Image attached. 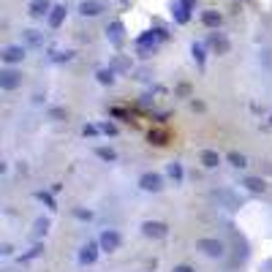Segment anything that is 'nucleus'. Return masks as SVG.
I'll return each instance as SVG.
<instances>
[{"label":"nucleus","mask_w":272,"mask_h":272,"mask_svg":"<svg viewBox=\"0 0 272 272\" xmlns=\"http://www.w3.org/2000/svg\"><path fill=\"white\" fill-rule=\"evenodd\" d=\"M166 38V33L163 30H150V33L139 35V41H136V47H139V54H150L153 49L158 47V41Z\"/></svg>","instance_id":"f257e3e1"},{"label":"nucleus","mask_w":272,"mask_h":272,"mask_svg":"<svg viewBox=\"0 0 272 272\" xmlns=\"http://www.w3.org/2000/svg\"><path fill=\"white\" fill-rule=\"evenodd\" d=\"M196 248L204 253V256H210V258H221L223 256V242L221 239H212V237H204L196 242Z\"/></svg>","instance_id":"f03ea898"},{"label":"nucleus","mask_w":272,"mask_h":272,"mask_svg":"<svg viewBox=\"0 0 272 272\" xmlns=\"http://www.w3.org/2000/svg\"><path fill=\"white\" fill-rule=\"evenodd\" d=\"M142 234H144V237H150V239H161V237L169 234V226L163 223V221H144V223H142Z\"/></svg>","instance_id":"7ed1b4c3"},{"label":"nucleus","mask_w":272,"mask_h":272,"mask_svg":"<svg viewBox=\"0 0 272 272\" xmlns=\"http://www.w3.org/2000/svg\"><path fill=\"white\" fill-rule=\"evenodd\" d=\"M139 188L147 190V193H158L163 188V177L155 174V171H147V174L139 177Z\"/></svg>","instance_id":"20e7f679"},{"label":"nucleus","mask_w":272,"mask_h":272,"mask_svg":"<svg viewBox=\"0 0 272 272\" xmlns=\"http://www.w3.org/2000/svg\"><path fill=\"white\" fill-rule=\"evenodd\" d=\"M98 242H101V251L115 253L117 248H120V242H122V239H120V234H117L115 229H106V231L101 234V237H98Z\"/></svg>","instance_id":"39448f33"},{"label":"nucleus","mask_w":272,"mask_h":272,"mask_svg":"<svg viewBox=\"0 0 272 272\" xmlns=\"http://www.w3.org/2000/svg\"><path fill=\"white\" fill-rule=\"evenodd\" d=\"M0 57H3V63H8V66H14V63H22V60H25V47H19V44L3 47Z\"/></svg>","instance_id":"423d86ee"},{"label":"nucleus","mask_w":272,"mask_h":272,"mask_svg":"<svg viewBox=\"0 0 272 272\" xmlns=\"http://www.w3.org/2000/svg\"><path fill=\"white\" fill-rule=\"evenodd\" d=\"M22 85V76L14 71V68H3L0 71V87L3 90H17Z\"/></svg>","instance_id":"0eeeda50"},{"label":"nucleus","mask_w":272,"mask_h":272,"mask_svg":"<svg viewBox=\"0 0 272 272\" xmlns=\"http://www.w3.org/2000/svg\"><path fill=\"white\" fill-rule=\"evenodd\" d=\"M98 248H101V242L82 245V251H79V261H82V264H93L95 258H98Z\"/></svg>","instance_id":"6e6552de"},{"label":"nucleus","mask_w":272,"mask_h":272,"mask_svg":"<svg viewBox=\"0 0 272 272\" xmlns=\"http://www.w3.org/2000/svg\"><path fill=\"white\" fill-rule=\"evenodd\" d=\"M79 11L85 14V17H98V14L103 11V6L98 3V0H85V3L79 6Z\"/></svg>","instance_id":"1a4fd4ad"},{"label":"nucleus","mask_w":272,"mask_h":272,"mask_svg":"<svg viewBox=\"0 0 272 272\" xmlns=\"http://www.w3.org/2000/svg\"><path fill=\"white\" fill-rule=\"evenodd\" d=\"M63 19H66V6H52V11H49V27H60Z\"/></svg>","instance_id":"9d476101"},{"label":"nucleus","mask_w":272,"mask_h":272,"mask_svg":"<svg viewBox=\"0 0 272 272\" xmlns=\"http://www.w3.org/2000/svg\"><path fill=\"white\" fill-rule=\"evenodd\" d=\"M199 158H202V163L207 166V169H215L218 163H221V155H218L215 150H202V155Z\"/></svg>","instance_id":"9b49d317"},{"label":"nucleus","mask_w":272,"mask_h":272,"mask_svg":"<svg viewBox=\"0 0 272 272\" xmlns=\"http://www.w3.org/2000/svg\"><path fill=\"white\" fill-rule=\"evenodd\" d=\"M52 11V6H49V0H30V14L33 17H44V14Z\"/></svg>","instance_id":"f8f14e48"},{"label":"nucleus","mask_w":272,"mask_h":272,"mask_svg":"<svg viewBox=\"0 0 272 272\" xmlns=\"http://www.w3.org/2000/svg\"><path fill=\"white\" fill-rule=\"evenodd\" d=\"M245 188L248 190H253V193H264V188H267V183L261 180V177H245Z\"/></svg>","instance_id":"ddd939ff"},{"label":"nucleus","mask_w":272,"mask_h":272,"mask_svg":"<svg viewBox=\"0 0 272 272\" xmlns=\"http://www.w3.org/2000/svg\"><path fill=\"white\" fill-rule=\"evenodd\" d=\"M202 22L207 27H218V25H221V14H218L215 8H207V11L202 14Z\"/></svg>","instance_id":"4468645a"},{"label":"nucleus","mask_w":272,"mask_h":272,"mask_svg":"<svg viewBox=\"0 0 272 272\" xmlns=\"http://www.w3.org/2000/svg\"><path fill=\"white\" fill-rule=\"evenodd\" d=\"M109 38H112V44H115V47H120L122 44V25L120 22H115V25H109Z\"/></svg>","instance_id":"2eb2a0df"},{"label":"nucleus","mask_w":272,"mask_h":272,"mask_svg":"<svg viewBox=\"0 0 272 272\" xmlns=\"http://www.w3.org/2000/svg\"><path fill=\"white\" fill-rule=\"evenodd\" d=\"M229 163L237 166V169H242V166H248V158H245L242 153H229Z\"/></svg>","instance_id":"dca6fc26"},{"label":"nucleus","mask_w":272,"mask_h":272,"mask_svg":"<svg viewBox=\"0 0 272 272\" xmlns=\"http://www.w3.org/2000/svg\"><path fill=\"white\" fill-rule=\"evenodd\" d=\"M98 82H101V85H112V82H115V71H112V68H101V71H98Z\"/></svg>","instance_id":"f3484780"},{"label":"nucleus","mask_w":272,"mask_h":272,"mask_svg":"<svg viewBox=\"0 0 272 272\" xmlns=\"http://www.w3.org/2000/svg\"><path fill=\"white\" fill-rule=\"evenodd\" d=\"M188 11H190V8H185L183 3H177V6H174V17H177V22H180V25H185V22H188Z\"/></svg>","instance_id":"a211bd4d"},{"label":"nucleus","mask_w":272,"mask_h":272,"mask_svg":"<svg viewBox=\"0 0 272 272\" xmlns=\"http://www.w3.org/2000/svg\"><path fill=\"white\" fill-rule=\"evenodd\" d=\"M169 177H174L177 183L183 180V166H180L177 161H171V163H169Z\"/></svg>","instance_id":"6ab92c4d"},{"label":"nucleus","mask_w":272,"mask_h":272,"mask_svg":"<svg viewBox=\"0 0 272 272\" xmlns=\"http://www.w3.org/2000/svg\"><path fill=\"white\" fill-rule=\"evenodd\" d=\"M95 153H98V158H103V161H115L117 158V153L115 150H109V147H98Z\"/></svg>","instance_id":"aec40b11"},{"label":"nucleus","mask_w":272,"mask_h":272,"mask_svg":"<svg viewBox=\"0 0 272 272\" xmlns=\"http://www.w3.org/2000/svg\"><path fill=\"white\" fill-rule=\"evenodd\" d=\"M212 47H215L218 54H226V52H229V41H226V38H215V44H212Z\"/></svg>","instance_id":"412c9836"},{"label":"nucleus","mask_w":272,"mask_h":272,"mask_svg":"<svg viewBox=\"0 0 272 272\" xmlns=\"http://www.w3.org/2000/svg\"><path fill=\"white\" fill-rule=\"evenodd\" d=\"M193 57L199 60V66L204 63V47H202V44H193Z\"/></svg>","instance_id":"4be33fe9"},{"label":"nucleus","mask_w":272,"mask_h":272,"mask_svg":"<svg viewBox=\"0 0 272 272\" xmlns=\"http://www.w3.org/2000/svg\"><path fill=\"white\" fill-rule=\"evenodd\" d=\"M52 60H71V52H60V49H54Z\"/></svg>","instance_id":"5701e85b"},{"label":"nucleus","mask_w":272,"mask_h":272,"mask_svg":"<svg viewBox=\"0 0 272 272\" xmlns=\"http://www.w3.org/2000/svg\"><path fill=\"white\" fill-rule=\"evenodd\" d=\"M101 131V125H85V136H95Z\"/></svg>","instance_id":"b1692460"},{"label":"nucleus","mask_w":272,"mask_h":272,"mask_svg":"<svg viewBox=\"0 0 272 272\" xmlns=\"http://www.w3.org/2000/svg\"><path fill=\"white\" fill-rule=\"evenodd\" d=\"M171 272H196V270H193V267H190V264H177Z\"/></svg>","instance_id":"393cba45"},{"label":"nucleus","mask_w":272,"mask_h":272,"mask_svg":"<svg viewBox=\"0 0 272 272\" xmlns=\"http://www.w3.org/2000/svg\"><path fill=\"white\" fill-rule=\"evenodd\" d=\"M101 131H103V134H117V128L112 125V122H103V125H101Z\"/></svg>","instance_id":"a878e982"},{"label":"nucleus","mask_w":272,"mask_h":272,"mask_svg":"<svg viewBox=\"0 0 272 272\" xmlns=\"http://www.w3.org/2000/svg\"><path fill=\"white\" fill-rule=\"evenodd\" d=\"M47 221H38V223H35V231H38V234H41V231H47Z\"/></svg>","instance_id":"bb28decb"},{"label":"nucleus","mask_w":272,"mask_h":272,"mask_svg":"<svg viewBox=\"0 0 272 272\" xmlns=\"http://www.w3.org/2000/svg\"><path fill=\"white\" fill-rule=\"evenodd\" d=\"M177 3H183L185 8H193V0H177Z\"/></svg>","instance_id":"cd10ccee"},{"label":"nucleus","mask_w":272,"mask_h":272,"mask_svg":"<svg viewBox=\"0 0 272 272\" xmlns=\"http://www.w3.org/2000/svg\"><path fill=\"white\" fill-rule=\"evenodd\" d=\"M270 122H272V117H270Z\"/></svg>","instance_id":"c85d7f7f"}]
</instances>
